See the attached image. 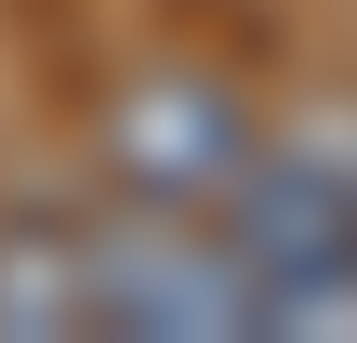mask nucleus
Instances as JSON below:
<instances>
[{
	"label": "nucleus",
	"instance_id": "nucleus-2",
	"mask_svg": "<svg viewBox=\"0 0 357 343\" xmlns=\"http://www.w3.org/2000/svg\"><path fill=\"white\" fill-rule=\"evenodd\" d=\"M238 159H252V106H238L225 79H199V66H159V79H132V93L106 106V172H119L146 212L225 198Z\"/></svg>",
	"mask_w": 357,
	"mask_h": 343
},
{
	"label": "nucleus",
	"instance_id": "nucleus-3",
	"mask_svg": "<svg viewBox=\"0 0 357 343\" xmlns=\"http://www.w3.org/2000/svg\"><path fill=\"white\" fill-rule=\"evenodd\" d=\"M225 212V264L252 278V330H265V304L291 291V278H331L357 251V185H344V159H238V185L212 198Z\"/></svg>",
	"mask_w": 357,
	"mask_h": 343
},
{
	"label": "nucleus",
	"instance_id": "nucleus-1",
	"mask_svg": "<svg viewBox=\"0 0 357 343\" xmlns=\"http://www.w3.org/2000/svg\"><path fill=\"white\" fill-rule=\"evenodd\" d=\"M79 304L93 330H132V343H238L252 330V278L225 264V238L199 225H79Z\"/></svg>",
	"mask_w": 357,
	"mask_h": 343
},
{
	"label": "nucleus",
	"instance_id": "nucleus-4",
	"mask_svg": "<svg viewBox=\"0 0 357 343\" xmlns=\"http://www.w3.org/2000/svg\"><path fill=\"white\" fill-rule=\"evenodd\" d=\"M66 330H93L79 225H0V343H66Z\"/></svg>",
	"mask_w": 357,
	"mask_h": 343
}]
</instances>
